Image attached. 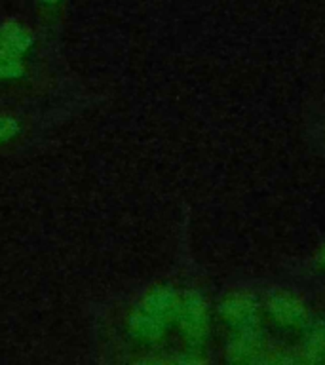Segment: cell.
Wrapping results in <instances>:
<instances>
[{"mask_svg":"<svg viewBox=\"0 0 325 365\" xmlns=\"http://www.w3.org/2000/svg\"><path fill=\"white\" fill-rule=\"evenodd\" d=\"M270 342L264 339L259 327L234 331L227 342V359L230 364H264Z\"/></svg>","mask_w":325,"mask_h":365,"instance_id":"5","label":"cell"},{"mask_svg":"<svg viewBox=\"0 0 325 365\" xmlns=\"http://www.w3.org/2000/svg\"><path fill=\"white\" fill-rule=\"evenodd\" d=\"M295 361L299 364H325V322H310L304 327V336L295 348Z\"/></svg>","mask_w":325,"mask_h":365,"instance_id":"7","label":"cell"},{"mask_svg":"<svg viewBox=\"0 0 325 365\" xmlns=\"http://www.w3.org/2000/svg\"><path fill=\"white\" fill-rule=\"evenodd\" d=\"M262 308L270 322L282 329L301 331L312 322L306 302L289 289H274Z\"/></svg>","mask_w":325,"mask_h":365,"instance_id":"3","label":"cell"},{"mask_svg":"<svg viewBox=\"0 0 325 365\" xmlns=\"http://www.w3.org/2000/svg\"><path fill=\"white\" fill-rule=\"evenodd\" d=\"M181 295L171 285H154L131 310L128 327L137 341L158 342L175 325Z\"/></svg>","mask_w":325,"mask_h":365,"instance_id":"1","label":"cell"},{"mask_svg":"<svg viewBox=\"0 0 325 365\" xmlns=\"http://www.w3.org/2000/svg\"><path fill=\"white\" fill-rule=\"evenodd\" d=\"M219 316L232 331L253 329L261 325L262 304L249 291L234 289L219 302Z\"/></svg>","mask_w":325,"mask_h":365,"instance_id":"4","label":"cell"},{"mask_svg":"<svg viewBox=\"0 0 325 365\" xmlns=\"http://www.w3.org/2000/svg\"><path fill=\"white\" fill-rule=\"evenodd\" d=\"M23 74H25L23 59H11V57L0 53V82L21 78Z\"/></svg>","mask_w":325,"mask_h":365,"instance_id":"8","label":"cell"},{"mask_svg":"<svg viewBox=\"0 0 325 365\" xmlns=\"http://www.w3.org/2000/svg\"><path fill=\"white\" fill-rule=\"evenodd\" d=\"M40 2H42V4H46V6H56V4H59L61 0H40Z\"/></svg>","mask_w":325,"mask_h":365,"instance_id":"11","label":"cell"},{"mask_svg":"<svg viewBox=\"0 0 325 365\" xmlns=\"http://www.w3.org/2000/svg\"><path fill=\"white\" fill-rule=\"evenodd\" d=\"M34 44L33 33L23 23L8 19L0 23V53L11 59H23Z\"/></svg>","mask_w":325,"mask_h":365,"instance_id":"6","label":"cell"},{"mask_svg":"<svg viewBox=\"0 0 325 365\" xmlns=\"http://www.w3.org/2000/svg\"><path fill=\"white\" fill-rule=\"evenodd\" d=\"M21 131V124L11 114H0V145L14 141Z\"/></svg>","mask_w":325,"mask_h":365,"instance_id":"9","label":"cell"},{"mask_svg":"<svg viewBox=\"0 0 325 365\" xmlns=\"http://www.w3.org/2000/svg\"><path fill=\"white\" fill-rule=\"evenodd\" d=\"M319 262L325 267V244L321 245V250H319Z\"/></svg>","mask_w":325,"mask_h":365,"instance_id":"10","label":"cell"},{"mask_svg":"<svg viewBox=\"0 0 325 365\" xmlns=\"http://www.w3.org/2000/svg\"><path fill=\"white\" fill-rule=\"evenodd\" d=\"M175 325L181 331L188 352L196 354L204 348L210 336V307L198 291L182 293Z\"/></svg>","mask_w":325,"mask_h":365,"instance_id":"2","label":"cell"}]
</instances>
